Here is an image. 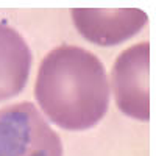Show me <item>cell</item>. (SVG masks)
<instances>
[{"mask_svg": "<svg viewBox=\"0 0 156 156\" xmlns=\"http://www.w3.org/2000/svg\"><path fill=\"white\" fill-rule=\"evenodd\" d=\"M150 44L139 42L117 56L112 89L119 109L137 120H150Z\"/></svg>", "mask_w": 156, "mask_h": 156, "instance_id": "3957f363", "label": "cell"}, {"mask_svg": "<svg viewBox=\"0 0 156 156\" xmlns=\"http://www.w3.org/2000/svg\"><path fill=\"white\" fill-rule=\"evenodd\" d=\"M0 156H62L59 136L30 101L0 109Z\"/></svg>", "mask_w": 156, "mask_h": 156, "instance_id": "7a4b0ae2", "label": "cell"}, {"mask_svg": "<svg viewBox=\"0 0 156 156\" xmlns=\"http://www.w3.org/2000/svg\"><path fill=\"white\" fill-rule=\"evenodd\" d=\"M73 23L86 41L109 47L137 34L148 20L139 8H73Z\"/></svg>", "mask_w": 156, "mask_h": 156, "instance_id": "277c9868", "label": "cell"}, {"mask_svg": "<svg viewBox=\"0 0 156 156\" xmlns=\"http://www.w3.org/2000/svg\"><path fill=\"white\" fill-rule=\"evenodd\" d=\"M34 95L51 123L69 131L97 125L109 106L103 62L86 48L61 45L42 59Z\"/></svg>", "mask_w": 156, "mask_h": 156, "instance_id": "6da1fadb", "label": "cell"}, {"mask_svg": "<svg viewBox=\"0 0 156 156\" xmlns=\"http://www.w3.org/2000/svg\"><path fill=\"white\" fill-rule=\"evenodd\" d=\"M31 51L25 39L0 22V101L22 92L30 76Z\"/></svg>", "mask_w": 156, "mask_h": 156, "instance_id": "5b68a950", "label": "cell"}]
</instances>
